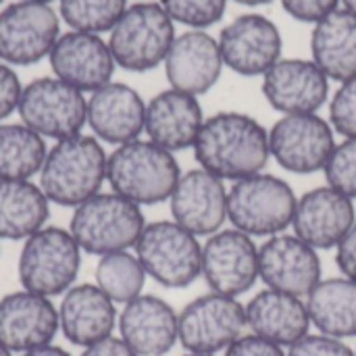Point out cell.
I'll list each match as a JSON object with an SVG mask.
<instances>
[{
	"mask_svg": "<svg viewBox=\"0 0 356 356\" xmlns=\"http://www.w3.org/2000/svg\"><path fill=\"white\" fill-rule=\"evenodd\" d=\"M58 332V311L50 298L17 290L0 298V344L13 355L52 344Z\"/></svg>",
	"mask_w": 356,
	"mask_h": 356,
	"instance_id": "17",
	"label": "cell"
},
{
	"mask_svg": "<svg viewBox=\"0 0 356 356\" xmlns=\"http://www.w3.org/2000/svg\"><path fill=\"white\" fill-rule=\"evenodd\" d=\"M244 6H261V4H269L271 0H236Z\"/></svg>",
	"mask_w": 356,
	"mask_h": 356,
	"instance_id": "43",
	"label": "cell"
},
{
	"mask_svg": "<svg viewBox=\"0 0 356 356\" xmlns=\"http://www.w3.org/2000/svg\"><path fill=\"white\" fill-rule=\"evenodd\" d=\"M179 177L181 169L173 152L150 140L117 146L106 161V181L113 192L138 207L169 200Z\"/></svg>",
	"mask_w": 356,
	"mask_h": 356,
	"instance_id": "3",
	"label": "cell"
},
{
	"mask_svg": "<svg viewBox=\"0 0 356 356\" xmlns=\"http://www.w3.org/2000/svg\"><path fill=\"white\" fill-rule=\"evenodd\" d=\"M0 356H13V353H10L8 348H4V346L0 344Z\"/></svg>",
	"mask_w": 356,
	"mask_h": 356,
	"instance_id": "45",
	"label": "cell"
},
{
	"mask_svg": "<svg viewBox=\"0 0 356 356\" xmlns=\"http://www.w3.org/2000/svg\"><path fill=\"white\" fill-rule=\"evenodd\" d=\"M311 325L319 334L346 340L356 338V282L348 277L321 280L307 296Z\"/></svg>",
	"mask_w": 356,
	"mask_h": 356,
	"instance_id": "28",
	"label": "cell"
},
{
	"mask_svg": "<svg viewBox=\"0 0 356 356\" xmlns=\"http://www.w3.org/2000/svg\"><path fill=\"white\" fill-rule=\"evenodd\" d=\"M146 102L127 83L111 81L88 98V125L94 138L123 146L144 134Z\"/></svg>",
	"mask_w": 356,
	"mask_h": 356,
	"instance_id": "22",
	"label": "cell"
},
{
	"mask_svg": "<svg viewBox=\"0 0 356 356\" xmlns=\"http://www.w3.org/2000/svg\"><path fill=\"white\" fill-rule=\"evenodd\" d=\"M184 356H215V355H198V353H188V355Z\"/></svg>",
	"mask_w": 356,
	"mask_h": 356,
	"instance_id": "46",
	"label": "cell"
},
{
	"mask_svg": "<svg viewBox=\"0 0 356 356\" xmlns=\"http://www.w3.org/2000/svg\"><path fill=\"white\" fill-rule=\"evenodd\" d=\"M46 140L23 123H0V179L21 181L40 173Z\"/></svg>",
	"mask_w": 356,
	"mask_h": 356,
	"instance_id": "30",
	"label": "cell"
},
{
	"mask_svg": "<svg viewBox=\"0 0 356 356\" xmlns=\"http://www.w3.org/2000/svg\"><path fill=\"white\" fill-rule=\"evenodd\" d=\"M144 227L142 207L115 192H98L75 207L69 223L81 252L96 257L134 248Z\"/></svg>",
	"mask_w": 356,
	"mask_h": 356,
	"instance_id": "4",
	"label": "cell"
},
{
	"mask_svg": "<svg viewBox=\"0 0 356 356\" xmlns=\"http://www.w3.org/2000/svg\"><path fill=\"white\" fill-rule=\"evenodd\" d=\"M246 327L277 346H292L311 330L307 302L277 290L259 292L246 307Z\"/></svg>",
	"mask_w": 356,
	"mask_h": 356,
	"instance_id": "26",
	"label": "cell"
},
{
	"mask_svg": "<svg viewBox=\"0 0 356 356\" xmlns=\"http://www.w3.org/2000/svg\"><path fill=\"white\" fill-rule=\"evenodd\" d=\"M202 277L211 292L238 298L259 280V248L240 229H219L202 246Z\"/></svg>",
	"mask_w": 356,
	"mask_h": 356,
	"instance_id": "13",
	"label": "cell"
},
{
	"mask_svg": "<svg viewBox=\"0 0 356 356\" xmlns=\"http://www.w3.org/2000/svg\"><path fill=\"white\" fill-rule=\"evenodd\" d=\"M161 6L167 10L173 23H181L192 29H204L223 19L227 0H161Z\"/></svg>",
	"mask_w": 356,
	"mask_h": 356,
	"instance_id": "33",
	"label": "cell"
},
{
	"mask_svg": "<svg viewBox=\"0 0 356 356\" xmlns=\"http://www.w3.org/2000/svg\"><path fill=\"white\" fill-rule=\"evenodd\" d=\"M179 344L188 353H225L246 332V309L238 298L217 292L194 298L177 315Z\"/></svg>",
	"mask_w": 356,
	"mask_h": 356,
	"instance_id": "10",
	"label": "cell"
},
{
	"mask_svg": "<svg viewBox=\"0 0 356 356\" xmlns=\"http://www.w3.org/2000/svg\"><path fill=\"white\" fill-rule=\"evenodd\" d=\"M296 202L288 181L261 171L227 190V219L250 238H271L292 225Z\"/></svg>",
	"mask_w": 356,
	"mask_h": 356,
	"instance_id": "5",
	"label": "cell"
},
{
	"mask_svg": "<svg viewBox=\"0 0 356 356\" xmlns=\"http://www.w3.org/2000/svg\"><path fill=\"white\" fill-rule=\"evenodd\" d=\"M334 148V127L317 113L284 115L269 129V152L273 161L296 175L323 171Z\"/></svg>",
	"mask_w": 356,
	"mask_h": 356,
	"instance_id": "12",
	"label": "cell"
},
{
	"mask_svg": "<svg viewBox=\"0 0 356 356\" xmlns=\"http://www.w3.org/2000/svg\"><path fill=\"white\" fill-rule=\"evenodd\" d=\"M330 123L344 140L356 138V77L342 81L330 102Z\"/></svg>",
	"mask_w": 356,
	"mask_h": 356,
	"instance_id": "35",
	"label": "cell"
},
{
	"mask_svg": "<svg viewBox=\"0 0 356 356\" xmlns=\"http://www.w3.org/2000/svg\"><path fill=\"white\" fill-rule=\"evenodd\" d=\"M171 217L190 234L213 236L227 221V188L223 179L204 171L192 169L181 173L171 198Z\"/></svg>",
	"mask_w": 356,
	"mask_h": 356,
	"instance_id": "18",
	"label": "cell"
},
{
	"mask_svg": "<svg viewBox=\"0 0 356 356\" xmlns=\"http://www.w3.org/2000/svg\"><path fill=\"white\" fill-rule=\"evenodd\" d=\"M48 60L54 77L83 94H92L98 88L111 83L117 67L108 42L96 33L83 31L60 33Z\"/></svg>",
	"mask_w": 356,
	"mask_h": 356,
	"instance_id": "16",
	"label": "cell"
},
{
	"mask_svg": "<svg viewBox=\"0 0 356 356\" xmlns=\"http://www.w3.org/2000/svg\"><path fill=\"white\" fill-rule=\"evenodd\" d=\"M173 307L152 294H142L123 305L117 327L119 338L138 356H165L179 342Z\"/></svg>",
	"mask_w": 356,
	"mask_h": 356,
	"instance_id": "21",
	"label": "cell"
},
{
	"mask_svg": "<svg viewBox=\"0 0 356 356\" xmlns=\"http://www.w3.org/2000/svg\"><path fill=\"white\" fill-rule=\"evenodd\" d=\"M267 102L284 115L317 113L330 96V77L307 58H280L263 75Z\"/></svg>",
	"mask_w": 356,
	"mask_h": 356,
	"instance_id": "19",
	"label": "cell"
},
{
	"mask_svg": "<svg viewBox=\"0 0 356 356\" xmlns=\"http://www.w3.org/2000/svg\"><path fill=\"white\" fill-rule=\"evenodd\" d=\"M202 123V106L192 94L169 88L146 104L144 134L169 152L194 148Z\"/></svg>",
	"mask_w": 356,
	"mask_h": 356,
	"instance_id": "25",
	"label": "cell"
},
{
	"mask_svg": "<svg viewBox=\"0 0 356 356\" xmlns=\"http://www.w3.org/2000/svg\"><path fill=\"white\" fill-rule=\"evenodd\" d=\"M146 271L136 257V252H111L100 257L96 271H94V284L115 302V305H127L134 298L142 296L144 284H146Z\"/></svg>",
	"mask_w": 356,
	"mask_h": 356,
	"instance_id": "31",
	"label": "cell"
},
{
	"mask_svg": "<svg viewBox=\"0 0 356 356\" xmlns=\"http://www.w3.org/2000/svg\"><path fill=\"white\" fill-rule=\"evenodd\" d=\"M81 248L69 229L48 225L23 240L17 275L23 290L54 298L75 286Z\"/></svg>",
	"mask_w": 356,
	"mask_h": 356,
	"instance_id": "7",
	"label": "cell"
},
{
	"mask_svg": "<svg viewBox=\"0 0 356 356\" xmlns=\"http://www.w3.org/2000/svg\"><path fill=\"white\" fill-rule=\"evenodd\" d=\"M21 123L44 140H65L81 134L88 123V100L83 92L58 77H38L23 86L19 108Z\"/></svg>",
	"mask_w": 356,
	"mask_h": 356,
	"instance_id": "9",
	"label": "cell"
},
{
	"mask_svg": "<svg viewBox=\"0 0 356 356\" xmlns=\"http://www.w3.org/2000/svg\"><path fill=\"white\" fill-rule=\"evenodd\" d=\"M355 356H356V353H355Z\"/></svg>",
	"mask_w": 356,
	"mask_h": 356,
	"instance_id": "49",
	"label": "cell"
},
{
	"mask_svg": "<svg viewBox=\"0 0 356 356\" xmlns=\"http://www.w3.org/2000/svg\"><path fill=\"white\" fill-rule=\"evenodd\" d=\"M106 161L108 154L94 136L77 134L58 140L48 148L38 186L50 202L75 209L100 192L106 181Z\"/></svg>",
	"mask_w": 356,
	"mask_h": 356,
	"instance_id": "2",
	"label": "cell"
},
{
	"mask_svg": "<svg viewBox=\"0 0 356 356\" xmlns=\"http://www.w3.org/2000/svg\"><path fill=\"white\" fill-rule=\"evenodd\" d=\"M21 92L23 86L19 75L10 65L0 60V123H4V119H8L19 108Z\"/></svg>",
	"mask_w": 356,
	"mask_h": 356,
	"instance_id": "38",
	"label": "cell"
},
{
	"mask_svg": "<svg viewBox=\"0 0 356 356\" xmlns=\"http://www.w3.org/2000/svg\"><path fill=\"white\" fill-rule=\"evenodd\" d=\"M223 67L219 42L202 29L177 35L165 58V73L171 88L196 98L219 81Z\"/></svg>",
	"mask_w": 356,
	"mask_h": 356,
	"instance_id": "24",
	"label": "cell"
},
{
	"mask_svg": "<svg viewBox=\"0 0 356 356\" xmlns=\"http://www.w3.org/2000/svg\"><path fill=\"white\" fill-rule=\"evenodd\" d=\"M127 8V0H58V15L71 31H111Z\"/></svg>",
	"mask_w": 356,
	"mask_h": 356,
	"instance_id": "32",
	"label": "cell"
},
{
	"mask_svg": "<svg viewBox=\"0 0 356 356\" xmlns=\"http://www.w3.org/2000/svg\"><path fill=\"white\" fill-rule=\"evenodd\" d=\"M340 2H342V8H346V10L356 15V0H340Z\"/></svg>",
	"mask_w": 356,
	"mask_h": 356,
	"instance_id": "44",
	"label": "cell"
},
{
	"mask_svg": "<svg viewBox=\"0 0 356 356\" xmlns=\"http://www.w3.org/2000/svg\"><path fill=\"white\" fill-rule=\"evenodd\" d=\"M50 200L31 179H0V240H27L46 227Z\"/></svg>",
	"mask_w": 356,
	"mask_h": 356,
	"instance_id": "29",
	"label": "cell"
},
{
	"mask_svg": "<svg viewBox=\"0 0 356 356\" xmlns=\"http://www.w3.org/2000/svg\"><path fill=\"white\" fill-rule=\"evenodd\" d=\"M60 35V17L50 4L19 0L0 10V60L27 67L50 56Z\"/></svg>",
	"mask_w": 356,
	"mask_h": 356,
	"instance_id": "11",
	"label": "cell"
},
{
	"mask_svg": "<svg viewBox=\"0 0 356 356\" xmlns=\"http://www.w3.org/2000/svg\"><path fill=\"white\" fill-rule=\"evenodd\" d=\"M58 332L67 342L88 348L108 336L117 327V305L96 284H75L58 305Z\"/></svg>",
	"mask_w": 356,
	"mask_h": 356,
	"instance_id": "23",
	"label": "cell"
},
{
	"mask_svg": "<svg viewBox=\"0 0 356 356\" xmlns=\"http://www.w3.org/2000/svg\"><path fill=\"white\" fill-rule=\"evenodd\" d=\"M355 221V200L332 186H321L298 198L292 229L315 250H330L338 248Z\"/></svg>",
	"mask_w": 356,
	"mask_h": 356,
	"instance_id": "20",
	"label": "cell"
},
{
	"mask_svg": "<svg viewBox=\"0 0 356 356\" xmlns=\"http://www.w3.org/2000/svg\"><path fill=\"white\" fill-rule=\"evenodd\" d=\"M323 171L327 186L356 200V138L336 144Z\"/></svg>",
	"mask_w": 356,
	"mask_h": 356,
	"instance_id": "34",
	"label": "cell"
},
{
	"mask_svg": "<svg viewBox=\"0 0 356 356\" xmlns=\"http://www.w3.org/2000/svg\"><path fill=\"white\" fill-rule=\"evenodd\" d=\"M336 263L344 277L356 282V221L336 248Z\"/></svg>",
	"mask_w": 356,
	"mask_h": 356,
	"instance_id": "40",
	"label": "cell"
},
{
	"mask_svg": "<svg viewBox=\"0 0 356 356\" xmlns=\"http://www.w3.org/2000/svg\"><path fill=\"white\" fill-rule=\"evenodd\" d=\"M225 356H286V350L269 340L248 334V336H242L240 340H236L225 350Z\"/></svg>",
	"mask_w": 356,
	"mask_h": 356,
	"instance_id": "39",
	"label": "cell"
},
{
	"mask_svg": "<svg viewBox=\"0 0 356 356\" xmlns=\"http://www.w3.org/2000/svg\"><path fill=\"white\" fill-rule=\"evenodd\" d=\"M134 250L146 275L163 288L181 290L202 275V246L198 238L173 219L146 223Z\"/></svg>",
	"mask_w": 356,
	"mask_h": 356,
	"instance_id": "8",
	"label": "cell"
},
{
	"mask_svg": "<svg viewBox=\"0 0 356 356\" xmlns=\"http://www.w3.org/2000/svg\"><path fill=\"white\" fill-rule=\"evenodd\" d=\"M21 356H71L65 348L60 346H54V344H46V346H40V348H33L29 353H23Z\"/></svg>",
	"mask_w": 356,
	"mask_h": 356,
	"instance_id": "42",
	"label": "cell"
},
{
	"mask_svg": "<svg viewBox=\"0 0 356 356\" xmlns=\"http://www.w3.org/2000/svg\"><path fill=\"white\" fill-rule=\"evenodd\" d=\"M31 2H44V4H50L52 0H31Z\"/></svg>",
	"mask_w": 356,
	"mask_h": 356,
	"instance_id": "47",
	"label": "cell"
},
{
	"mask_svg": "<svg viewBox=\"0 0 356 356\" xmlns=\"http://www.w3.org/2000/svg\"><path fill=\"white\" fill-rule=\"evenodd\" d=\"M81 356H138L121 338L108 336L81 350Z\"/></svg>",
	"mask_w": 356,
	"mask_h": 356,
	"instance_id": "41",
	"label": "cell"
},
{
	"mask_svg": "<svg viewBox=\"0 0 356 356\" xmlns=\"http://www.w3.org/2000/svg\"><path fill=\"white\" fill-rule=\"evenodd\" d=\"M340 0H282L284 10L302 23H319L338 8Z\"/></svg>",
	"mask_w": 356,
	"mask_h": 356,
	"instance_id": "37",
	"label": "cell"
},
{
	"mask_svg": "<svg viewBox=\"0 0 356 356\" xmlns=\"http://www.w3.org/2000/svg\"><path fill=\"white\" fill-rule=\"evenodd\" d=\"M175 38V23L161 2H136L111 29L108 48L117 67L146 73L165 63Z\"/></svg>",
	"mask_w": 356,
	"mask_h": 356,
	"instance_id": "6",
	"label": "cell"
},
{
	"mask_svg": "<svg viewBox=\"0 0 356 356\" xmlns=\"http://www.w3.org/2000/svg\"><path fill=\"white\" fill-rule=\"evenodd\" d=\"M286 356H355V350L344 340L325 334H307L288 348Z\"/></svg>",
	"mask_w": 356,
	"mask_h": 356,
	"instance_id": "36",
	"label": "cell"
},
{
	"mask_svg": "<svg viewBox=\"0 0 356 356\" xmlns=\"http://www.w3.org/2000/svg\"><path fill=\"white\" fill-rule=\"evenodd\" d=\"M217 42L223 65L244 77L265 75L282 58V33L259 13L236 17L221 29Z\"/></svg>",
	"mask_w": 356,
	"mask_h": 356,
	"instance_id": "14",
	"label": "cell"
},
{
	"mask_svg": "<svg viewBox=\"0 0 356 356\" xmlns=\"http://www.w3.org/2000/svg\"><path fill=\"white\" fill-rule=\"evenodd\" d=\"M194 156L200 169L223 181H238L261 173L269 163V131L246 113H217L204 119Z\"/></svg>",
	"mask_w": 356,
	"mask_h": 356,
	"instance_id": "1",
	"label": "cell"
},
{
	"mask_svg": "<svg viewBox=\"0 0 356 356\" xmlns=\"http://www.w3.org/2000/svg\"><path fill=\"white\" fill-rule=\"evenodd\" d=\"M313 63L336 81L356 77V15L336 8L315 23L311 35Z\"/></svg>",
	"mask_w": 356,
	"mask_h": 356,
	"instance_id": "27",
	"label": "cell"
},
{
	"mask_svg": "<svg viewBox=\"0 0 356 356\" xmlns=\"http://www.w3.org/2000/svg\"><path fill=\"white\" fill-rule=\"evenodd\" d=\"M259 280L269 290L302 298L321 282V259L294 234H277L259 248Z\"/></svg>",
	"mask_w": 356,
	"mask_h": 356,
	"instance_id": "15",
	"label": "cell"
},
{
	"mask_svg": "<svg viewBox=\"0 0 356 356\" xmlns=\"http://www.w3.org/2000/svg\"><path fill=\"white\" fill-rule=\"evenodd\" d=\"M2 2H4V0H0V4H2Z\"/></svg>",
	"mask_w": 356,
	"mask_h": 356,
	"instance_id": "48",
	"label": "cell"
}]
</instances>
